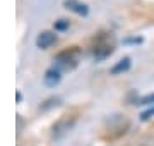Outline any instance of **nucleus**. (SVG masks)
<instances>
[{
	"label": "nucleus",
	"mask_w": 154,
	"mask_h": 146,
	"mask_svg": "<svg viewBox=\"0 0 154 146\" xmlns=\"http://www.w3.org/2000/svg\"><path fill=\"white\" fill-rule=\"evenodd\" d=\"M69 26H70V23L67 21V19H58V21H55V31H65V29H69Z\"/></svg>",
	"instance_id": "9d476101"
},
{
	"label": "nucleus",
	"mask_w": 154,
	"mask_h": 146,
	"mask_svg": "<svg viewBox=\"0 0 154 146\" xmlns=\"http://www.w3.org/2000/svg\"><path fill=\"white\" fill-rule=\"evenodd\" d=\"M137 105H147V107H154V93L142 96V98L137 101Z\"/></svg>",
	"instance_id": "1a4fd4ad"
},
{
	"label": "nucleus",
	"mask_w": 154,
	"mask_h": 146,
	"mask_svg": "<svg viewBox=\"0 0 154 146\" xmlns=\"http://www.w3.org/2000/svg\"><path fill=\"white\" fill-rule=\"evenodd\" d=\"M130 65H132V62H130V59L128 57H123L122 60H118L113 65V67L110 69V72L113 74V76H118V74H123V72H127L128 69H130Z\"/></svg>",
	"instance_id": "0eeeda50"
},
{
	"label": "nucleus",
	"mask_w": 154,
	"mask_h": 146,
	"mask_svg": "<svg viewBox=\"0 0 154 146\" xmlns=\"http://www.w3.org/2000/svg\"><path fill=\"white\" fill-rule=\"evenodd\" d=\"M16 98H17V103H21V98H22V96H21V93H19V91L16 93Z\"/></svg>",
	"instance_id": "f8f14e48"
},
{
	"label": "nucleus",
	"mask_w": 154,
	"mask_h": 146,
	"mask_svg": "<svg viewBox=\"0 0 154 146\" xmlns=\"http://www.w3.org/2000/svg\"><path fill=\"white\" fill-rule=\"evenodd\" d=\"M55 41H57V34L53 31H41L36 38V46L41 48V50H46L51 45H55Z\"/></svg>",
	"instance_id": "20e7f679"
},
{
	"label": "nucleus",
	"mask_w": 154,
	"mask_h": 146,
	"mask_svg": "<svg viewBox=\"0 0 154 146\" xmlns=\"http://www.w3.org/2000/svg\"><path fill=\"white\" fill-rule=\"evenodd\" d=\"M79 53H81V50L77 48V46H72V48H69V50H63L60 52L58 55L55 57V69H63V71H70V69H74L79 64Z\"/></svg>",
	"instance_id": "f257e3e1"
},
{
	"label": "nucleus",
	"mask_w": 154,
	"mask_h": 146,
	"mask_svg": "<svg viewBox=\"0 0 154 146\" xmlns=\"http://www.w3.org/2000/svg\"><path fill=\"white\" fill-rule=\"evenodd\" d=\"M113 50H115L113 43L106 41V40H99L98 43L93 46V55H94L96 60H103V59H106L108 55H111Z\"/></svg>",
	"instance_id": "f03ea898"
},
{
	"label": "nucleus",
	"mask_w": 154,
	"mask_h": 146,
	"mask_svg": "<svg viewBox=\"0 0 154 146\" xmlns=\"http://www.w3.org/2000/svg\"><path fill=\"white\" fill-rule=\"evenodd\" d=\"M63 7H65L67 11L74 12V14H77V16H81V17H86L89 14V7L84 2H81V0H65Z\"/></svg>",
	"instance_id": "7ed1b4c3"
},
{
	"label": "nucleus",
	"mask_w": 154,
	"mask_h": 146,
	"mask_svg": "<svg viewBox=\"0 0 154 146\" xmlns=\"http://www.w3.org/2000/svg\"><path fill=\"white\" fill-rule=\"evenodd\" d=\"M60 105V98H57V96H53V98H48V100L45 101L43 105H41V110H50V108H53V107H58Z\"/></svg>",
	"instance_id": "6e6552de"
},
{
	"label": "nucleus",
	"mask_w": 154,
	"mask_h": 146,
	"mask_svg": "<svg viewBox=\"0 0 154 146\" xmlns=\"http://www.w3.org/2000/svg\"><path fill=\"white\" fill-rule=\"evenodd\" d=\"M72 125H74V120H70V122H69V119H67V117L60 119V120L53 125V136H55V138H58V136L69 132V131L72 129Z\"/></svg>",
	"instance_id": "423d86ee"
},
{
	"label": "nucleus",
	"mask_w": 154,
	"mask_h": 146,
	"mask_svg": "<svg viewBox=\"0 0 154 146\" xmlns=\"http://www.w3.org/2000/svg\"><path fill=\"white\" fill-rule=\"evenodd\" d=\"M43 81H45V84L48 86V88H55V86L60 84V81H62V72L58 71V69L51 67V69H48V71L45 72Z\"/></svg>",
	"instance_id": "39448f33"
},
{
	"label": "nucleus",
	"mask_w": 154,
	"mask_h": 146,
	"mask_svg": "<svg viewBox=\"0 0 154 146\" xmlns=\"http://www.w3.org/2000/svg\"><path fill=\"white\" fill-rule=\"evenodd\" d=\"M154 117V107H149L146 112L140 113V120L142 122H146V120H149V119H152Z\"/></svg>",
	"instance_id": "9b49d317"
}]
</instances>
